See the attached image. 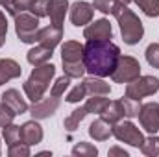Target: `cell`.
Wrapping results in <instances>:
<instances>
[{
	"label": "cell",
	"instance_id": "19",
	"mask_svg": "<svg viewBox=\"0 0 159 157\" xmlns=\"http://www.w3.org/2000/svg\"><path fill=\"white\" fill-rule=\"evenodd\" d=\"M100 117L104 118L107 124H117L119 120L124 118V105H122V100H113L106 105V109L100 113Z\"/></svg>",
	"mask_w": 159,
	"mask_h": 157
},
{
	"label": "cell",
	"instance_id": "1",
	"mask_svg": "<svg viewBox=\"0 0 159 157\" xmlns=\"http://www.w3.org/2000/svg\"><path fill=\"white\" fill-rule=\"evenodd\" d=\"M120 57V48L111 39H89L83 44V63L91 76H111Z\"/></svg>",
	"mask_w": 159,
	"mask_h": 157
},
{
	"label": "cell",
	"instance_id": "11",
	"mask_svg": "<svg viewBox=\"0 0 159 157\" xmlns=\"http://www.w3.org/2000/svg\"><path fill=\"white\" fill-rule=\"evenodd\" d=\"M59 107V98L56 96H48V98H41L39 102H34V105L30 107V113L35 120H43V118L52 117Z\"/></svg>",
	"mask_w": 159,
	"mask_h": 157
},
{
	"label": "cell",
	"instance_id": "38",
	"mask_svg": "<svg viewBox=\"0 0 159 157\" xmlns=\"http://www.w3.org/2000/svg\"><path fill=\"white\" fill-rule=\"evenodd\" d=\"M107 155H122V157H128V152H124L122 148H119V146H115V148H109Z\"/></svg>",
	"mask_w": 159,
	"mask_h": 157
},
{
	"label": "cell",
	"instance_id": "35",
	"mask_svg": "<svg viewBox=\"0 0 159 157\" xmlns=\"http://www.w3.org/2000/svg\"><path fill=\"white\" fill-rule=\"evenodd\" d=\"M115 6H117V0H94V2H93V7H94L96 11L106 13V15L113 13Z\"/></svg>",
	"mask_w": 159,
	"mask_h": 157
},
{
	"label": "cell",
	"instance_id": "23",
	"mask_svg": "<svg viewBox=\"0 0 159 157\" xmlns=\"http://www.w3.org/2000/svg\"><path fill=\"white\" fill-rule=\"evenodd\" d=\"M87 115H89V113H87L85 107H78V109H74L69 117L65 118V122H63L65 129H67V131H76V129L80 128V122L87 117Z\"/></svg>",
	"mask_w": 159,
	"mask_h": 157
},
{
	"label": "cell",
	"instance_id": "16",
	"mask_svg": "<svg viewBox=\"0 0 159 157\" xmlns=\"http://www.w3.org/2000/svg\"><path fill=\"white\" fill-rule=\"evenodd\" d=\"M2 102L7 104L17 115H22V113H26V111L30 109L28 104H26V100L20 96V92H19L17 89H7V91H4V94H2Z\"/></svg>",
	"mask_w": 159,
	"mask_h": 157
},
{
	"label": "cell",
	"instance_id": "9",
	"mask_svg": "<svg viewBox=\"0 0 159 157\" xmlns=\"http://www.w3.org/2000/svg\"><path fill=\"white\" fill-rule=\"evenodd\" d=\"M137 117H139L141 126L144 128V131H148L150 135L157 133V129H159V104L157 102L143 104Z\"/></svg>",
	"mask_w": 159,
	"mask_h": 157
},
{
	"label": "cell",
	"instance_id": "3",
	"mask_svg": "<svg viewBox=\"0 0 159 157\" xmlns=\"http://www.w3.org/2000/svg\"><path fill=\"white\" fill-rule=\"evenodd\" d=\"M56 74V67L52 63H44L39 65L32 70L30 78L24 81V92L32 102H39L41 98L44 96V92L50 87V81Z\"/></svg>",
	"mask_w": 159,
	"mask_h": 157
},
{
	"label": "cell",
	"instance_id": "27",
	"mask_svg": "<svg viewBox=\"0 0 159 157\" xmlns=\"http://www.w3.org/2000/svg\"><path fill=\"white\" fill-rule=\"evenodd\" d=\"M120 100H122V105H124V117L126 118H133L139 115V111H141V102L139 100H131L128 96H124Z\"/></svg>",
	"mask_w": 159,
	"mask_h": 157
},
{
	"label": "cell",
	"instance_id": "20",
	"mask_svg": "<svg viewBox=\"0 0 159 157\" xmlns=\"http://www.w3.org/2000/svg\"><path fill=\"white\" fill-rule=\"evenodd\" d=\"M81 83L85 85V89H87V94H89V96H93V94H104V96H107V94L111 92L109 83H106L104 79L98 78V76L85 78Z\"/></svg>",
	"mask_w": 159,
	"mask_h": 157
},
{
	"label": "cell",
	"instance_id": "8",
	"mask_svg": "<svg viewBox=\"0 0 159 157\" xmlns=\"http://www.w3.org/2000/svg\"><path fill=\"white\" fill-rule=\"evenodd\" d=\"M111 131H113V135L119 139L120 142H126V144L135 146V148H141V144L144 141V135L141 133V129L129 120H126V122L119 120L117 124H113Z\"/></svg>",
	"mask_w": 159,
	"mask_h": 157
},
{
	"label": "cell",
	"instance_id": "39",
	"mask_svg": "<svg viewBox=\"0 0 159 157\" xmlns=\"http://www.w3.org/2000/svg\"><path fill=\"white\" fill-rule=\"evenodd\" d=\"M117 2H120V4H126V6H128V4H129L131 0H117Z\"/></svg>",
	"mask_w": 159,
	"mask_h": 157
},
{
	"label": "cell",
	"instance_id": "17",
	"mask_svg": "<svg viewBox=\"0 0 159 157\" xmlns=\"http://www.w3.org/2000/svg\"><path fill=\"white\" fill-rule=\"evenodd\" d=\"M20 74H22V69L15 59H9V57L0 59V85L7 83L9 79L19 78Z\"/></svg>",
	"mask_w": 159,
	"mask_h": 157
},
{
	"label": "cell",
	"instance_id": "14",
	"mask_svg": "<svg viewBox=\"0 0 159 157\" xmlns=\"http://www.w3.org/2000/svg\"><path fill=\"white\" fill-rule=\"evenodd\" d=\"M63 39V28H57L54 24L46 26V28H41L39 35H37V43L43 46H48V48H56L59 44V41Z\"/></svg>",
	"mask_w": 159,
	"mask_h": 157
},
{
	"label": "cell",
	"instance_id": "29",
	"mask_svg": "<svg viewBox=\"0 0 159 157\" xmlns=\"http://www.w3.org/2000/svg\"><path fill=\"white\" fill-rule=\"evenodd\" d=\"M72 155H80V157H96L98 150L91 144V142H78L72 148Z\"/></svg>",
	"mask_w": 159,
	"mask_h": 157
},
{
	"label": "cell",
	"instance_id": "26",
	"mask_svg": "<svg viewBox=\"0 0 159 157\" xmlns=\"http://www.w3.org/2000/svg\"><path fill=\"white\" fill-rule=\"evenodd\" d=\"M144 15L148 17H159V0H133Z\"/></svg>",
	"mask_w": 159,
	"mask_h": 157
},
{
	"label": "cell",
	"instance_id": "36",
	"mask_svg": "<svg viewBox=\"0 0 159 157\" xmlns=\"http://www.w3.org/2000/svg\"><path fill=\"white\" fill-rule=\"evenodd\" d=\"M32 0H11V7H13V17L15 15H19L20 11H26L28 9V4H30Z\"/></svg>",
	"mask_w": 159,
	"mask_h": 157
},
{
	"label": "cell",
	"instance_id": "33",
	"mask_svg": "<svg viewBox=\"0 0 159 157\" xmlns=\"http://www.w3.org/2000/svg\"><path fill=\"white\" fill-rule=\"evenodd\" d=\"M85 96H89L87 94V89H85V85L83 83H78L69 94H67V102H70V104H78L80 100H83Z\"/></svg>",
	"mask_w": 159,
	"mask_h": 157
},
{
	"label": "cell",
	"instance_id": "37",
	"mask_svg": "<svg viewBox=\"0 0 159 157\" xmlns=\"http://www.w3.org/2000/svg\"><path fill=\"white\" fill-rule=\"evenodd\" d=\"M6 35H7V20H6V15L0 11V46H4Z\"/></svg>",
	"mask_w": 159,
	"mask_h": 157
},
{
	"label": "cell",
	"instance_id": "24",
	"mask_svg": "<svg viewBox=\"0 0 159 157\" xmlns=\"http://www.w3.org/2000/svg\"><path fill=\"white\" fill-rule=\"evenodd\" d=\"M141 152H143L144 155H148V157L159 155V137H156V133L143 141V144H141Z\"/></svg>",
	"mask_w": 159,
	"mask_h": 157
},
{
	"label": "cell",
	"instance_id": "25",
	"mask_svg": "<svg viewBox=\"0 0 159 157\" xmlns=\"http://www.w3.org/2000/svg\"><path fill=\"white\" fill-rule=\"evenodd\" d=\"M2 135H4V141L7 142V146L17 144V142H20V126H15V124L11 122V124L4 126Z\"/></svg>",
	"mask_w": 159,
	"mask_h": 157
},
{
	"label": "cell",
	"instance_id": "30",
	"mask_svg": "<svg viewBox=\"0 0 159 157\" xmlns=\"http://www.w3.org/2000/svg\"><path fill=\"white\" fill-rule=\"evenodd\" d=\"M70 79H72V78H69L67 74H65V76H61V78H57V79H56V83L52 85V89H50V94H52V96H56V98H61V96H63V92L67 91V87H69Z\"/></svg>",
	"mask_w": 159,
	"mask_h": 157
},
{
	"label": "cell",
	"instance_id": "12",
	"mask_svg": "<svg viewBox=\"0 0 159 157\" xmlns=\"http://www.w3.org/2000/svg\"><path fill=\"white\" fill-rule=\"evenodd\" d=\"M83 37L89 39H111L113 37V30L107 19H98L94 22H91L85 30H83Z\"/></svg>",
	"mask_w": 159,
	"mask_h": 157
},
{
	"label": "cell",
	"instance_id": "34",
	"mask_svg": "<svg viewBox=\"0 0 159 157\" xmlns=\"http://www.w3.org/2000/svg\"><path fill=\"white\" fill-rule=\"evenodd\" d=\"M9 157H28L30 155V146L26 142H17V144H11L9 150H7Z\"/></svg>",
	"mask_w": 159,
	"mask_h": 157
},
{
	"label": "cell",
	"instance_id": "28",
	"mask_svg": "<svg viewBox=\"0 0 159 157\" xmlns=\"http://www.w3.org/2000/svg\"><path fill=\"white\" fill-rule=\"evenodd\" d=\"M28 11L35 15L37 19L48 17V0H32L28 4Z\"/></svg>",
	"mask_w": 159,
	"mask_h": 157
},
{
	"label": "cell",
	"instance_id": "2",
	"mask_svg": "<svg viewBox=\"0 0 159 157\" xmlns=\"http://www.w3.org/2000/svg\"><path fill=\"white\" fill-rule=\"evenodd\" d=\"M111 15H115V19L119 20L120 34H122V39H124L126 44H137L143 39V35H144L143 22L126 4L117 2V6H115Z\"/></svg>",
	"mask_w": 159,
	"mask_h": 157
},
{
	"label": "cell",
	"instance_id": "4",
	"mask_svg": "<svg viewBox=\"0 0 159 157\" xmlns=\"http://www.w3.org/2000/svg\"><path fill=\"white\" fill-rule=\"evenodd\" d=\"M61 61H63V70L69 78H81L85 74L83 44L76 41H67L61 46Z\"/></svg>",
	"mask_w": 159,
	"mask_h": 157
},
{
	"label": "cell",
	"instance_id": "32",
	"mask_svg": "<svg viewBox=\"0 0 159 157\" xmlns=\"http://www.w3.org/2000/svg\"><path fill=\"white\" fill-rule=\"evenodd\" d=\"M17 117V113L7 105V104H0V128H4V126H7V124H11L13 122V118Z\"/></svg>",
	"mask_w": 159,
	"mask_h": 157
},
{
	"label": "cell",
	"instance_id": "21",
	"mask_svg": "<svg viewBox=\"0 0 159 157\" xmlns=\"http://www.w3.org/2000/svg\"><path fill=\"white\" fill-rule=\"evenodd\" d=\"M52 48H48V46H35V48H32L30 52H28V63H32L34 67H39V65H44V63H48L50 59H52Z\"/></svg>",
	"mask_w": 159,
	"mask_h": 157
},
{
	"label": "cell",
	"instance_id": "7",
	"mask_svg": "<svg viewBox=\"0 0 159 157\" xmlns=\"http://www.w3.org/2000/svg\"><path fill=\"white\" fill-rule=\"evenodd\" d=\"M141 76V63L131 56H120L119 63L111 74V79L115 83H129Z\"/></svg>",
	"mask_w": 159,
	"mask_h": 157
},
{
	"label": "cell",
	"instance_id": "13",
	"mask_svg": "<svg viewBox=\"0 0 159 157\" xmlns=\"http://www.w3.org/2000/svg\"><path fill=\"white\" fill-rule=\"evenodd\" d=\"M20 141L26 142L28 146L39 144L43 141V128L39 126V122H35V118L20 126Z\"/></svg>",
	"mask_w": 159,
	"mask_h": 157
},
{
	"label": "cell",
	"instance_id": "10",
	"mask_svg": "<svg viewBox=\"0 0 159 157\" xmlns=\"http://www.w3.org/2000/svg\"><path fill=\"white\" fill-rule=\"evenodd\" d=\"M93 15H94V7L93 4L89 2H83L78 0L70 6V22L74 26H85L93 20Z\"/></svg>",
	"mask_w": 159,
	"mask_h": 157
},
{
	"label": "cell",
	"instance_id": "18",
	"mask_svg": "<svg viewBox=\"0 0 159 157\" xmlns=\"http://www.w3.org/2000/svg\"><path fill=\"white\" fill-rule=\"evenodd\" d=\"M89 135L94 139V141H107L111 135H113V131H111V124H107L104 118H96L94 122H91V126H89Z\"/></svg>",
	"mask_w": 159,
	"mask_h": 157
},
{
	"label": "cell",
	"instance_id": "22",
	"mask_svg": "<svg viewBox=\"0 0 159 157\" xmlns=\"http://www.w3.org/2000/svg\"><path fill=\"white\" fill-rule=\"evenodd\" d=\"M109 104V100L104 96V94H93L91 98H87V102H85V109H87V113H93V115H100L104 109H106V105Z\"/></svg>",
	"mask_w": 159,
	"mask_h": 157
},
{
	"label": "cell",
	"instance_id": "5",
	"mask_svg": "<svg viewBox=\"0 0 159 157\" xmlns=\"http://www.w3.org/2000/svg\"><path fill=\"white\" fill-rule=\"evenodd\" d=\"M39 30V19L35 15L26 13V11H20L19 15H15V32L22 43H28V44L35 43Z\"/></svg>",
	"mask_w": 159,
	"mask_h": 157
},
{
	"label": "cell",
	"instance_id": "6",
	"mask_svg": "<svg viewBox=\"0 0 159 157\" xmlns=\"http://www.w3.org/2000/svg\"><path fill=\"white\" fill-rule=\"evenodd\" d=\"M159 91V78L154 76H139L137 79L129 81L126 85V96L131 100H143L146 96H152Z\"/></svg>",
	"mask_w": 159,
	"mask_h": 157
},
{
	"label": "cell",
	"instance_id": "15",
	"mask_svg": "<svg viewBox=\"0 0 159 157\" xmlns=\"http://www.w3.org/2000/svg\"><path fill=\"white\" fill-rule=\"evenodd\" d=\"M69 9V0H48V17L50 22L57 28H63L65 13Z\"/></svg>",
	"mask_w": 159,
	"mask_h": 157
},
{
	"label": "cell",
	"instance_id": "31",
	"mask_svg": "<svg viewBox=\"0 0 159 157\" xmlns=\"http://www.w3.org/2000/svg\"><path fill=\"white\" fill-rule=\"evenodd\" d=\"M144 56H146V61H148V65H150V67L159 69V44H157V43L148 44V48H146Z\"/></svg>",
	"mask_w": 159,
	"mask_h": 157
}]
</instances>
